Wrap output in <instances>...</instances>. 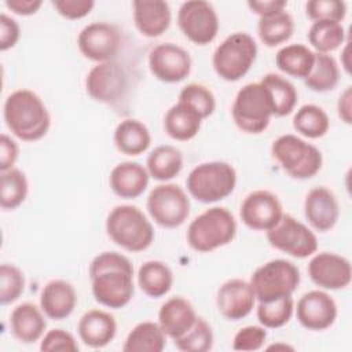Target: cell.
Here are the masks:
<instances>
[{"instance_id": "obj_22", "label": "cell", "mask_w": 352, "mask_h": 352, "mask_svg": "<svg viewBox=\"0 0 352 352\" xmlns=\"http://www.w3.org/2000/svg\"><path fill=\"white\" fill-rule=\"evenodd\" d=\"M197 318L192 304L182 296L168 298L158 311V324L165 336L173 341L187 333Z\"/></svg>"}, {"instance_id": "obj_28", "label": "cell", "mask_w": 352, "mask_h": 352, "mask_svg": "<svg viewBox=\"0 0 352 352\" xmlns=\"http://www.w3.org/2000/svg\"><path fill=\"white\" fill-rule=\"evenodd\" d=\"M114 144L125 155L143 154L151 144L148 128L135 118L122 120L114 131Z\"/></svg>"}, {"instance_id": "obj_17", "label": "cell", "mask_w": 352, "mask_h": 352, "mask_svg": "<svg viewBox=\"0 0 352 352\" xmlns=\"http://www.w3.org/2000/svg\"><path fill=\"white\" fill-rule=\"evenodd\" d=\"M308 275L316 286L326 290H338L349 286L352 268L346 257L331 252H320L309 260Z\"/></svg>"}, {"instance_id": "obj_8", "label": "cell", "mask_w": 352, "mask_h": 352, "mask_svg": "<svg viewBox=\"0 0 352 352\" xmlns=\"http://www.w3.org/2000/svg\"><path fill=\"white\" fill-rule=\"evenodd\" d=\"M231 114L235 125L242 132L249 135L264 132L272 117V104L268 91L261 82L243 85L235 95Z\"/></svg>"}, {"instance_id": "obj_23", "label": "cell", "mask_w": 352, "mask_h": 352, "mask_svg": "<svg viewBox=\"0 0 352 352\" xmlns=\"http://www.w3.org/2000/svg\"><path fill=\"white\" fill-rule=\"evenodd\" d=\"M77 305V293L72 283L63 279H52L45 283L40 293V308L54 320L70 316Z\"/></svg>"}, {"instance_id": "obj_30", "label": "cell", "mask_w": 352, "mask_h": 352, "mask_svg": "<svg viewBox=\"0 0 352 352\" xmlns=\"http://www.w3.org/2000/svg\"><path fill=\"white\" fill-rule=\"evenodd\" d=\"M146 169L158 182H168L176 177L183 169V154L170 144L157 146L147 157Z\"/></svg>"}, {"instance_id": "obj_20", "label": "cell", "mask_w": 352, "mask_h": 352, "mask_svg": "<svg viewBox=\"0 0 352 352\" xmlns=\"http://www.w3.org/2000/svg\"><path fill=\"white\" fill-rule=\"evenodd\" d=\"M304 214L314 230L330 231L340 217V206L334 192L323 186L311 188L304 199Z\"/></svg>"}, {"instance_id": "obj_44", "label": "cell", "mask_w": 352, "mask_h": 352, "mask_svg": "<svg viewBox=\"0 0 352 352\" xmlns=\"http://www.w3.org/2000/svg\"><path fill=\"white\" fill-rule=\"evenodd\" d=\"M40 351L45 352H77L78 344L72 333L63 329H52L44 334L40 342Z\"/></svg>"}, {"instance_id": "obj_19", "label": "cell", "mask_w": 352, "mask_h": 352, "mask_svg": "<svg viewBox=\"0 0 352 352\" xmlns=\"http://www.w3.org/2000/svg\"><path fill=\"white\" fill-rule=\"evenodd\" d=\"M256 294L248 280L234 278L226 280L217 290V311L228 320L246 318L254 308Z\"/></svg>"}, {"instance_id": "obj_35", "label": "cell", "mask_w": 352, "mask_h": 352, "mask_svg": "<svg viewBox=\"0 0 352 352\" xmlns=\"http://www.w3.org/2000/svg\"><path fill=\"white\" fill-rule=\"evenodd\" d=\"M340 81V67L329 54L315 52V62L304 84L314 92H327L336 88Z\"/></svg>"}, {"instance_id": "obj_7", "label": "cell", "mask_w": 352, "mask_h": 352, "mask_svg": "<svg viewBox=\"0 0 352 352\" xmlns=\"http://www.w3.org/2000/svg\"><path fill=\"white\" fill-rule=\"evenodd\" d=\"M257 56V44L246 32L230 34L216 47L212 65L216 74L226 81H238L248 74Z\"/></svg>"}, {"instance_id": "obj_31", "label": "cell", "mask_w": 352, "mask_h": 352, "mask_svg": "<svg viewBox=\"0 0 352 352\" xmlns=\"http://www.w3.org/2000/svg\"><path fill=\"white\" fill-rule=\"evenodd\" d=\"M315 62V52L304 44H289L275 55L278 69L296 78H307Z\"/></svg>"}, {"instance_id": "obj_27", "label": "cell", "mask_w": 352, "mask_h": 352, "mask_svg": "<svg viewBox=\"0 0 352 352\" xmlns=\"http://www.w3.org/2000/svg\"><path fill=\"white\" fill-rule=\"evenodd\" d=\"M201 114L184 102L175 103L164 117V129L166 135L179 142H187L197 136L202 124Z\"/></svg>"}, {"instance_id": "obj_41", "label": "cell", "mask_w": 352, "mask_h": 352, "mask_svg": "<svg viewBox=\"0 0 352 352\" xmlns=\"http://www.w3.org/2000/svg\"><path fill=\"white\" fill-rule=\"evenodd\" d=\"M179 102H184L194 107L205 120L213 114L216 109V98L213 92L199 82H190L179 94Z\"/></svg>"}, {"instance_id": "obj_24", "label": "cell", "mask_w": 352, "mask_h": 352, "mask_svg": "<svg viewBox=\"0 0 352 352\" xmlns=\"http://www.w3.org/2000/svg\"><path fill=\"white\" fill-rule=\"evenodd\" d=\"M77 333L87 346L103 348L114 340L117 323L111 314L102 309H89L80 318Z\"/></svg>"}, {"instance_id": "obj_43", "label": "cell", "mask_w": 352, "mask_h": 352, "mask_svg": "<svg viewBox=\"0 0 352 352\" xmlns=\"http://www.w3.org/2000/svg\"><path fill=\"white\" fill-rule=\"evenodd\" d=\"M307 16L314 21L340 22L346 15V4L338 0H311L305 4Z\"/></svg>"}, {"instance_id": "obj_46", "label": "cell", "mask_w": 352, "mask_h": 352, "mask_svg": "<svg viewBox=\"0 0 352 352\" xmlns=\"http://www.w3.org/2000/svg\"><path fill=\"white\" fill-rule=\"evenodd\" d=\"M95 6L94 0H54L52 7L66 19H80L87 16Z\"/></svg>"}, {"instance_id": "obj_49", "label": "cell", "mask_w": 352, "mask_h": 352, "mask_svg": "<svg viewBox=\"0 0 352 352\" xmlns=\"http://www.w3.org/2000/svg\"><path fill=\"white\" fill-rule=\"evenodd\" d=\"M287 6V1L285 0H268V1H248V7L252 10V12L261 16H268L271 14L283 11Z\"/></svg>"}, {"instance_id": "obj_37", "label": "cell", "mask_w": 352, "mask_h": 352, "mask_svg": "<svg viewBox=\"0 0 352 352\" xmlns=\"http://www.w3.org/2000/svg\"><path fill=\"white\" fill-rule=\"evenodd\" d=\"M29 184L25 173L16 168L1 172L0 176V206L4 210H14L28 197Z\"/></svg>"}, {"instance_id": "obj_18", "label": "cell", "mask_w": 352, "mask_h": 352, "mask_svg": "<svg viewBox=\"0 0 352 352\" xmlns=\"http://www.w3.org/2000/svg\"><path fill=\"white\" fill-rule=\"evenodd\" d=\"M296 316L300 324L308 330H326L333 326L337 319V304L329 293L311 290L300 297Z\"/></svg>"}, {"instance_id": "obj_1", "label": "cell", "mask_w": 352, "mask_h": 352, "mask_svg": "<svg viewBox=\"0 0 352 352\" xmlns=\"http://www.w3.org/2000/svg\"><path fill=\"white\" fill-rule=\"evenodd\" d=\"M89 279L96 302L118 309L132 300L133 265L131 260L117 252L99 253L89 264Z\"/></svg>"}, {"instance_id": "obj_3", "label": "cell", "mask_w": 352, "mask_h": 352, "mask_svg": "<svg viewBox=\"0 0 352 352\" xmlns=\"http://www.w3.org/2000/svg\"><path fill=\"white\" fill-rule=\"evenodd\" d=\"M106 232L120 248L143 252L154 241V228L146 214L135 205H117L106 219Z\"/></svg>"}, {"instance_id": "obj_38", "label": "cell", "mask_w": 352, "mask_h": 352, "mask_svg": "<svg viewBox=\"0 0 352 352\" xmlns=\"http://www.w3.org/2000/svg\"><path fill=\"white\" fill-rule=\"evenodd\" d=\"M308 41L316 52L329 54L345 41V30L340 22L318 21L308 30Z\"/></svg>"}, {"instance_id": "obj_16", "label": "cell", "mask_w": 352, "mask_h": 352, "mask_svg": "<svg viewBox=\"0 0 352 352\" xmlns=\"http://www.w3.org/2000/svg\"><path fill=\"white\" fill-rule=\"evenodd\" d=\"M239 216L242 223L250 230L268 231L283 216V208L274 192L256 190L242 201Z\"/></svg>"}, {"instance_id": "obj_42", "label": "cell", "mask_w": 352, "mask_h": 352, "mask_svg": "<svg viewBox=\"0 0 352 352\" xmlns=\"http://www.w3.org/2000/svg\"><path fill=\"white\" fill-rule=\"evenodd\" d=\"M25 290V275L12 264L0 265V302L3 305L16 301Z\"/></svg>"}, {"instance_id": "obj_12", "label": "cell", "mask_w": 352, "mask_h": 352, "mask_svg": "<svg viewBox=\"0 0 352 352\" xmlns=\"http://www.w3.org/2000/svg\"><path fill=\"white\" fill-rule=\"evenodd\" d=\"M177 25L182 33L198 45L212 43L220 28L213 6L204 0L184 1L177 11Z\"/></svg>"}, {"instance_id": "obj_45", "label": "cell", "mask_w": 352, "mask_h": 352, "mask_svg": "<svg viewBox=\"0 0 352 352\" xmlns=\"http://www.w3.org/2000/svg\"><path fill=\"white\" fill-rule=\"evenodd\" d=\"M267 338L265 327L245 326L234 336L232 348L235 351H258L263 348Z\"/></svg>"}, {"instance_id": "obj_6", "label": "cell", "mask_w": 352, "mask_h": 352, "mask_svg": "<svg viewBox=\"0 0 352 352\" xmlns=\"http://www.w3.org/2000/svg\"><path fill=\"white\" fill-rule=\"evenodd\" d=\"M271 154L290 177L298 180L314 177L323 164L322 153L316 146L292 133L276 138Z\"/></svg>"}, {"instance_id": "obj_29", "label": "cell", "mask_w": 352, "mask_h": 352, "mask_svg": "<svg viewBox=\"0 0 352 352\" xmlns=\"http://www.w3.org/2000/svg\"><path fill=\"white\" fill-rule=\"evenodd\" d=\"M138 285L146 296L160 298L172 289V270L158 260L146 261L138 270Z\"/></svg>"}, {"instance_id": "obj_51", "label": "cell", "mask_w": 352, "mask_h": 352, "mask_svg": "<svg viewBox=\"0 0 352 352\" xmlns=\"http://www.w3.org/2000/svg\"><path fill=\"white\" fill-rule=\"evenodd\" d=\"M337 113L341 121L345 124L352 122V89L351 87H346L345 91L340 95L337 102Z\"/></svg>"}, {"instance_id": "obj_4", "label": "cell", "mask_w": 352, "mask_h": 352, "mask_svg": "<svg viewBox=\"0 0 352 352\" xmlns=\"http://www.w3.org/2000/svg\"><path fill=\"white\" fill-rule=\"evenodd\" d=\"M236 235V221L223 206H213L198 214L187 228V243L198 253H209L228 245Z\"/></svg>"}, {"instance_id": "obj_39", "label": "cell", "mask_w": 352, "mask_h": 352, "mask_svg": "<svg viewBox=\"0 0 352 352\" xmlns=\"http://www.w3.org/2000/svg\"><path fill=\"white\" fill-rule=\"evenodd\" d=\"M293 311L294 302L292 296L271 301H258L257 319L265 329H278L292 319Z\"/></svg>"}, {"instance_id": "obj_2", "label": "cell", "mask_w": 352, "mask_h": 352, "mask_svg": "<svg viewBox=\"0 0 352 352\" xmlns=\"http://www.w3.org/2000/svg\"><path fill=\"white\" fill-rule=\"evenodd\" d=\"M3 116L11 133L23 142L40 140L51 125L44 102L30 89H16L10 94L4 102Z\"/></svg>"}, {"instance_id": "obj_53", "label": "cell", "mask_w": 352, "mask_h": 352, "mask_svg": "<svg viewBox=\"0 0 352 352\" xmlns=\"http://www.w3.org/2000/svg\"><path fill=\"white\" fill-rule=\"evenodd\" d=\"M278 348H283V349H293L292 346H289V345H271V346H268V349H278Z\"/></svg>"}, {"instance_id": "obj_5", "label": "cell", "mask_w": 352, "mask_h": 352, "mask_svg": "<svg viewBox=\"0 0 352 352\" xmlns=\"http://www.w3.org/2000/svg\"><path fill=\"white\" fill-rule=\"evenodd\" d=\"M192 198L202 204L221 201L232 194L236 186L234 166L224 161L202 162L191 169L186 180Z\"/></svg>"}, {"instance_id": "obj_47", "label": "cell", "mask_w": 352, "mask_h": 352, "mask_svg": "<svg viewBox=\"0 0 352 352\" xmlns=\"http://www.w3.org/2000/svg\"><path fill=\"white\" fill-rule=\"evenodd\" d=\"M19 37H21V29L18 22L6 14H1L0 15V50L7 51L12 48L18 43Z\"/></svg>"}, {"instance_id": "obj_13", "label": "cell", "mask_w": 352, "mask_h": 352, "mask_svg": "<svg viewBox=\"0 0 352 352\" xmlns=\"http://www.w3.org/2000/svg\"><path fill=\"white\" fill-rule=\"evenodd\" d=\"M128 76L125 69L114 62H103L95 65L87 74V94L96 102L113 104L118 102L126 92Z\"/></svg>"}, {"instance_id": "obj_36", "label": "cell", "mask_w": 352, "mask_h": 352, "mask_svg": "<svg viewBox=\"0 0 352 352\" xmlns=\"http://www.w3.org/2000/svg\"><path fill=\"white\" fill-rule=\"evenodd\" d=\"M330 120L327 113L316 104L301 106L293 117V128L308 139H319L329 131Z\"/></svg>"}, {"instance_id": "obj_33", "label": "cell", "mask_w": 352, "mask_h": 352, "mask_svg": "<svg viewBox=\"0 0 352 352\" xmlns=\"http://www.w3.org/2000/svg\"><path fill=\"white\" fill-rule=\"evenodd\" d=\"M166 345V336L155 322H140L126 336L125 352H161Z\"/></svg>"}, {"instance_id": "obj_26", "label": "cell", "mask_w": 352, "mask_h": 352, "mask_svg": "<svg viewBox=\"0 0 352 352\" xmlns=\"http://www.w3.org/2000/svg\"><path fill=\"white\" fill-rule=\"evenodd\" d=\"M41 308L32 302H22L16 305L10 315V330L14 338L23 344L38 341L47 327Z\"/></svg>"}, {"instance_id": "obj_10", "label": "cell", "mask_w": 352, "mask_h": 352, "mask_svg": "<svg viewBox=\"0 0 352 352\" xmlns=\"http://www.w3.org/2000/svg\"><path fill=\"white\" fill-rule=\"evenodd\" d=\"M150 217L164 228L180 227L190 214V199L184 190L175 183L155 186L147 197Z\"/></svg>"}, {"instance_id": "obj_32", "label": "cell", "mask_w": 352, "mask_h": 352, "mask_svg": "<svg viewBox=\"0 0 352 352\" xmlns=\"http://www.w3.org/2000/svg\"><path fill=\"white\" fill-rule=\"evenodd\" d=\"M260 82L268 91V95L271 98L272 116L285 117L294 110L298 95L297 89L289 80L275 73H267L265 76H263Z\"/></svg>"}, {"instance_id": "obj_11", "label": "cell", "mask_w": 352, "mask_h": 352, "mask_svg": "<svg viewBox=\"0 0 352 352\" xmlns=\"http://www.w3.org/2000/svg\"><path fill=\"white\" fill-rule=\"evenodd\" d=\"M268 243L292 257L305 258L316 253L318 238L311 228L292 214H285L267 231Z\"/></svg>"}, {"instance_id": "obj_14", "label": "cell", "mask_w": 352, "mask_h": 352, "mask_svg": "<svg viewBox=\"0 0 352 352\" xmlns=\"http://www.w3.org/2000/svg\"><path fill=\"white\" fill-rule=\"evenodd\" d=\"M77 47L89 60L110 62L121 48V33L109 22H92L80 32Z\"/></svg>"}, {"instance_id": "obj_21", "label": "cell", "mask_w": 352, "mask_h": 352, "mask_svg": "<svg viewBox=\"0 0 352 352\" xmlns=\"http://www.w3.org/2000/svg\"><path fill=\"white\" fill-rule=\"evenodd\" d=\"M133 22L136 29L144 37H160L165 33L172 21V11L164 0H135Z\"/></svg>"}, {"instance_id": "obj_15", "label": "cell", "mask_w": 352, "mask_h": 352, "mask_svg": "<svg viewBox=\"0 0 352 352\" xmlns=\"http://www.w3.org/2000/svg\"><path fill=\"white\" fill-rule=\"evenodd\" d=\"M191 63L190 54L173 43L157 44L148 52V69L162 82L183 81L191 72Z\"/></svg>"}, {"instance_id": "obj_50", "label": "cell", "mask_w": 352, "mask_h": 352, "mask_svg": "<svg viewBox=\"0 0 352 352\" xmlns=\"http://www.w3.org/2000/svg\"><path fill=\"white\" fill-rule=\"evenodd\" d=\"M4 4L14 14L28 16V15L36 14L38 8L43 6V1L41 0H6Z\"/></svg>"}, {"instance_id": "obj_40", "label": "cell", "mask_w": 352, "mask_h": 352, "mask_svg": "<svg viewBox=\"0 0 352 352\" xmlns=\"http://www.w3.org/2000/svg\"><path fill=\"white\" fill-rule=\"evenodd\" d=\"M175 346L182 352H206L213 346V331L210 324L201 316L192 327L175 340Z\"/></svg>"}, {"instance_id": "obj_52", "label": "cell", "mask_w": 352, "mask_h": 352, "mask_svg": "<svg viewBox=\"0 0 352 352\" xmlns=\"http://www.w3.org/2000/svg\"><path fill=\"white\" fill-rule=\"evenodd\" d=\"M348 52H349V43L345 44L342 52H341V60H342V66L345 69L346 73L351 72V67H349V60H348Z\"/></svg>"}, {"instance_id": "obj_48", "label": "cell", "mask_w": 352, "mask_h": 352, "mask_svg": "<svg viewBox=\"0 0 352 352\" xmlns=\"http://www.w3.org/2000/svg\"><path fill=\"white\" fill-rule=\"evenodd\" d=\"M18 144L8 135L1 133L0 136V170H8L18 160Z\"/></svg>"}, {"instance_id": "obj_25", "label": "cell", "mask_w": 352, "mask_h": 352, "mask_svg": "<svg viewBox=\"0 0 352 352\" xmlns=\"http://www.w3.org/2000/svg\"><path fill=\"white\" fill-rule=\"evenodd\" d=\"M150 175L139 162L125 161L116 165L109 176L111 191L120 198H138L147 188Z\"/></svg>"}, {"instance_id": "obj_9", "label": "cell", "mask_w": 352, "mask_h": 352, "mask_svg": "<svg viewBox=\"0 0 352 352\" xmlns=\"http://www.w3.org/2000/svg\"><path fill=\"white\" fill-rule=\"evenodd\" d=\"M301 280L300 270L292 261L275 258L264 263L252 274L249 283L256 300L271 301L292 296Z\"/></svg>"}, {"instance_id": "obj_34", "label": "cell", "mask_w": 352, "mask_h": 352, "mask_svg": "<svg viewBox=\"0 0 352 352\" xmlns=\"http://www.w3.org/2000/svg\"><path fill=\"white\" fill-rule=\"evenodd\" d=\"M294 32V21L289 12L279 11L261 16L257 23V34L267 47H276L286 43Z\"/></svg>"}]
</instances>
